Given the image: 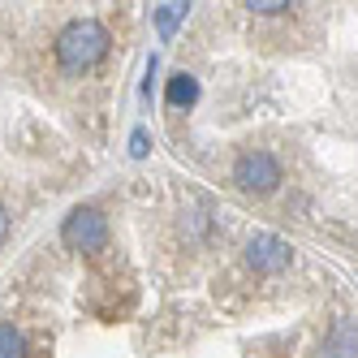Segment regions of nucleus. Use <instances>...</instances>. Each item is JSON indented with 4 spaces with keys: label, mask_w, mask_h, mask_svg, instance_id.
<instances>
[{
    "label": "nucleus",
    "mask_w": 358,
    "mask_h": 358,
    "mask_svg": "<svg viewBox=\"0 0 358 358\" xmlns=\"http://www.w3.org/2000/svg\"><path fill=\"white\" fill-rule=\"evenodd\" d=\"M108 27L104 22H95V17H78V22H69V27L57 35V65L65 73H87L95 69L99 61L108 57Z\"/></svg>",
    "instance_id": "nucleus-1"
},
{
    "label": "nucleus",
    "mask_w": 358,
    "mask_h": 358,
    "mask_svg": "<svg viewBox=\"0 0 358 358\" xmlns=\"http://www.w3.org/2000/svg\"><path fill=\"white\" fill-rule=\"evenodd\" d=\"M61 242L69 250H78V255H95V250H104L108 242V216L99 212V208H73L61 224Z\"/></svg>",
    "instance_id": "nucleus-2"
},
{
    "label": "nucleus",
    "mask_w": 358,
    "mask_h": 358,
    "mask_svg": "<svg viewBox=\"0 0 358 358\" xmlns=\"http://www.w3.org/2000/svg\"><path fill=\"white\" fill-rule=\"evenodd\" d=\"M234 182L246 194H272L280 186V160L272 151H246V156H238V164H234Z\"/></svg>",
    "instance_id": "nucleus-3"
},
{
    "label": "nucleus",
    "mask_w": 358,
    "mask_h": 358,
    "mask_svg": "<svg viewBox=\"0 0 358 358\" xmlns=\"http://www.w3.org/2000/svg\"><path fill=\"white\" fill-rule=\"evenodd\" d=\"M289 259H294L289 242L276 238V234H255V238L246 242V264H250L255 272H268V276H272V272H285Z\"/></svg>",
    "instance_id": "nucleus-4"
},
{
    "label": "nucleus",
    "mask_w": 358,
    "mask_h": 358,
    "mask_svg": "<svg viewBox=\"0 0 358 358\" xmlns=\"http://www.w3.org/2000/svg\"><path fill=\"white\" fill-rule=\"evenodd\" d=\"M164 99L173 108H190L194 99H199V83L190 78V73H173L169 78V91H164Z\"/></svg>",
    "instance_id": "nucleus-5"
},
{
    "label": "nucleus",
    "mask_w": 358,
    "mask_h": 358,
    "mask_svg": "<svg viewBox=\"0 0 358 358\" xmlns=\"http://www.w3.org/2000/svg\"><path fill=\"white\" fill-rule=\"evenodd\" d=\"M186 13H190V5H182V0H169V5H160V9H156V31H160V39H169L177 27H182Z\"/></svg>",
    "instance_id": "nucleus-6"
},
{
    "label": "nucleus",
    "mask_w": 358,
    "mask_h": 358,
    "mask_svg": "<svg viewBox=\"0 0 358 358\" xmlns=\"http://www.w3.org/2000/svg\"><path fill=\"white\" fill-rule=\"evenodd\" d=\"M0 358H27V337L13 324H0Z\"/></svg>",
    "instance_id": "nucleus-7"
},
{
    "label": "nucleus",
    "mask_w": 358,
    "mask_h": 358,
    "mask_svg": "<svg viewBox=\"0 0 358 358\" xmlns=\"http://www.w3.org/2000/svg\"><path fill=\"white\" fill-rule=\"evenodd\" d=\"M246 9H250V13H259V17H272V13H285V9H289V0H250Z\"/></svg>",
    "instance_id": "nucleus-8"
},
{
    "label": "nucleus",
    "mask_w": 358,
    "mask_h": 358,
    "mask_svg": "<svg viewBox=\"0 0 358 358\" xmlns=\"http://www.w3.org/2000/svg\"><path fill=\"white\" fill-rule=\"evenodd\" d=\"M130 151H134V156H147V130H134L130 134Z\"/></svg>",
    "instance_id": "nucleus-9"
},
{
    "label": "nucleus",
    "mask_w": 358,
    "mask_h": 358,
    "mask_svg": "<svg viewBox=\"0 0 358 358\" xmlns=\"http://www.w3.org/2000/svg\"><path fill=\"white\" fill-rule=\"evenodd\" d=\"M5 242H9V212L0 208V246H5Z\"/></svg>",
    "instance_id": "nucleus-10"
}]
</instances>
